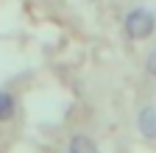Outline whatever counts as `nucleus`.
<instances>
[{"instance_id":"f257e3e1","label":"nucleus","mask_w":156,"mask_h":153,"mask_svg":"<svg viewBox=\"0 0 156 153\" xmlns=\"http://www.w3.org/2000/svg\"><path fill=\"white\" fill-rule=\"evenodd\" d=\"M156 31V17L148 9H134L126 14V36L128 39H148Z\"/></svg>"},{"instance_id":"f03ea898","label":"nucleus","mask_w":156,"mask_h":153,"mask_svg":"<svg viewBox=\"0 0 156 153\" xmlns=\"http://www.w3.org/2000/svg\"><path fill=\"white\" fill-rule=\"evenodd\" d=\"M136 128L145 139H156V106H145L136 117Z\"/></svg>"},{"instance_id":"7ed1b4c3","label":"nucleus","mask_w":156,"mask_h":153,"mask_svg":"<svg viewBox=\"0 0 156 153\" xmlns=\"http://www.w3.org/2000/svg\"><path fill=\"white\" fill-rule=\"evenodd\" d=\"M14 111H17V100H14V95L6 92V89H0V123H9L14 117Z\"/></svg>"},{"instance_id":"20e7f679","label":"nucleus","mask_w":156,"mask_h":153,"mask_svg":"<svg viewBox=\"0 0 156 153\" xmlns=\"http://www.w3.org/2000/svg\"><path fill=\"white\" fill-rule=\"evenodd\" d=\"M70 153H98V145H95L89 137H73Z\"/></svg>"},{"instance_id":"39448f33","label":"nucleus","mask_w":156,"mask_h":153,"mask_svg":"<svg viewBox=\"0 0 156 153\" xmlns=\"http://www.w3.org/2000/svg\"><path fill=\"white\" fill-rule=\"evenodd\" d=\"M145 67H148V72H151V75H156V50H151V53H148Z\"/></svg>"}]
</instances>
